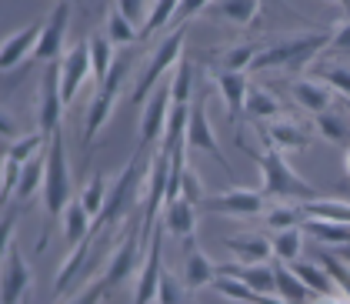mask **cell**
<instances>
[{"instance_id":"obj_1","label":"cell","mask_w":350,"mask_h":304,"mask_svg":"<svg viewBox=\"0 0 350 304\" xmlns=\"http://www.w3.org/2000/svg\"><path fill=\"white\" fill-rule=\"evenodd\" d=\"M330 44V30H304L291 34L264 51H257L250 60V71H304L314 57Z\"/></svg>"},{"instance_id":"obj_2","label":"cell","mask_w":350,"mask_h":304,"mask_svg":"<svg viewBox=\"0 0 350 304\" xmlns=\"http://www.w3.org/2000/svg\"><path fill=\"white\" fill-rule=\"evenodd\" d=\"M241 147L260 164V181H264V191L260 194H270V197H280V201H291V197H300V201H314L317 191L297 174L294 167L287 164L284 151H277L273 144H267L260 154L241 138Z\"/></svg>"},{"instance_id":"obj_3","label":"cell","mask_w":350,"mask_h":304,"mask_svg":"<svg viewBox=\"0 0 350 304\" xmlns=\"http://www.w3.org/2000/svg\"><path fill=\"white\" fill-rule=\"evenodd\" d=\"M47 164H44V207L51 218H60V211L70 204L74 181H70V164H67V151H64V134L54 131V138L47 140Z\"/></svg>"},{"instance_id":"obj_4","label":"cell","mask_w":350,"mask_h":304,"mask_svg":"<svg viewBox=\"0 0 350 304\" xmlns=\"http://www.w3.org/2000/svg\"><path fill=\"white\" fill-rule=\"evenodd\" d=\"M137 188H140V151L131 157V164L117 174V181L110 184L107 201H104L100 214L94 218V231H97V234H107L110 227H117V224L127 218V211L134 207Z\"/></svg>"},{"instance_id":"obj_5","label":"cell","mask_w":350,"mask_h":304,"mask_svg":"<svg viewBox=\"0 0 350 304\" xmlns=\"http://www.w3.org/2000/svg\"><path fill=\"white\" fill-rule=\"evenodd\" d=\"M127 71H131V57H120V60H113V67H110L107 77L97 84V90H94V97H90L87 121H83V151L94 144L97 131L107 124V117H110V111H113V104H117V94H120V84H124V74H127Z\"/></svg>"},{"instance_id":"obj_6","label":"cell","mask_w":350,"mask_h":304,"mask_svg":"<svg viewBox=\"0 0 350 304\" xmlns=\"http://www.w3.org/2000/svg\"><path fill=\"white\" fill-rule=\"evenodd\" d=\"M184 40H187V24H180L177 30H170L167 37H163L161 44L154 47V54L147 60V67L140 71V77H137L134 90H131V104H144L147 101V94H150V87L161 81L163 74L180 60V51H184Z\"/></svg>"},{"instance_id":"obj_7","label":"cell","mask_w":350,"mask_h":304,"mask_svg":"<svg viewBox=\"0 0 350 304\" xmlns=\"http://www.w3.org/2000/svg\"><path fill=\"white\" fill-rule=\"evenodd\" d=\"M140 241H144V231H140V224H134V227L117 241V248L110 251L107 268H104V275H100V281H104L107 291L120 288V284L137 271V264L144 261V257H140Z\"/></svg>"},{"instance_id":"obj_8","label":"cell","mask_w":350,"mask_h":304,"mask_svg":"<svg viewBox=\"0 0 350 304\" xmlns=\"http://www.w3.org/2000/svg\"><path fill=\"white\" fill-rule=\"evenodd\" d=\"M60 114H64V97H60V71L51 64L37 84V131L51 140L54 131H60Z\"/></svg>"},{"instance_id":"obj_9","label":"cell","mask_w":350,"mask_h":304,"mask_svg":"<svg viewBox=\"0 0 350 304\" xmlns=\"http://www.w3.org/2000/svg\"><path fill=\"white\" fill-rule=\"evenodd\" d=\"M67 24H70V0H57L51 17H47L44 27H40V37H37L33 51H30V60H33V64H51V60L64 51Z\"/></svg>"},{"instance_id":"obj_10","label":"cell","mask_w":350,"mask_h":304,"mask_svg":"<svg viewBox=\"0 0 350 304\" xmlns=\"http://www.w3.org/2000/svg\"><path fill=\"white\" fill-rule=\"evenodd\" d=\"M204 211L211 214H230V218H254L264 211V194L250 191V188H230V191H220L214 197H204L200 201Z\"/></svg>"},{"instance_id":"obj_11","label":"cell","mask_w":350,"mask_h":304,"mask_svg":"<svg viewBox=\"0 0 350 304\" xmlns=\"http://www.w3.org/2000/svg\"><path fill=\"white\" fill-rule=\"evenodd\" d=\"M30 291V264L17 248L7 251L0 264V304H24Z\"/></svg>"},{"instance_id":"obj_12","label":"cell","mask_w":350,"mask_h":304,"mask_svg":"<svg viewBox=\"0 0 350 304\" xmlns=\"http://www.w3.org/2000/svg\"><path fill=\"white\" fill-rule=\"evenodd\" d=\"M187 147L190 151H204V154H211L224 170H230L227 157H224V151H220V140H217L214 127H211L207 107H204L200 101H197V104H190V114H187Z\"/></svg>"},{"instance_id":"obj_13","label":"cell","mask_w":350,"mask_h":304,"mask_svg":"<svg viewBox=\"0 0 350 304\" xmlns=\"http://www.w3.org/2000/svg\"><path fill=\"white\" fill-rule=\"evenodd\" d=\"M150 248L144 254V268H140V277H137L134 288V304H154L157 301V281H161L163 271V241L161 231H150Z\"/></svg>"},{"instance_id":"obj_14","label":"cell","mask_w":350,"mask_h":304,"mask_svg":"<svg viewBox=\"0 0 350 304\" xmlns=\"http://www.w3.org/2000/svg\"><path fill=\"white\" fill-rule=\"evenodd\" d=\"M167 117H170V84L157 87L150 94V101H144V111H140V147H147L150 140L163 138Z\"/></svg>"},{"instance_id":"obj_15","label":"cell","mask_w":350,"mask_h":304,"mask_svg":"<svg viewBox=\"0 0 350 304\" xmlns=\"http://www.w3.org/2000/svg\"><path fill=\"white\" fill-rule=\"evenodd\" d=\"M57 71H60V97H64V104H70V101L77 97L81 84L87 81V77H94V74H90V57H87V44H77V47H70L67 54L60 57Z\"/></svg>"},{"instance_id":"obj_16","label":"cell","mask_w":350,"mask_h":304,"mask_svg":"<svg viewBox=\"0 0 350 304\" xmlns=\"http://www.w3.org/2000/svg\"><path fill=\"white\" fill-rule=\"evenodd\" d=\"M40 27H44V21H30L27 27L14 30V34H7L0 40V71H10L21 60H27L33 44H37V37H40Z\"/></svg>"},{"instance_id":"obj_17","label":"cell","mask_w":350,"mask_h":304,"mask_svg":"<svg viewBox=\"0 0 350 304\" xmlns=\"http://www.w3.org/2000/svg\"><path fill=\"white\" fill-rule=\"evenodd\" d=\"M264 138H267V144H273L277 151H304L307 144H310V131L300 124V121H294V117H273L267 127H264Z\"/></svg>"},{"instance_id":"obj_18","label":"cell","mask_w":350,"mask_h":304,"mask_svg":"<svg viewBox=\"0 0 350 304\" xmlns=\"http://www.w3.org/2000/svg\"><path fill=\"white\" fill-rule=\"evenodd\" d=\"M291 97H294L304 111L323 114V111H330V104L337 101V90H334L330 84H323L321 77H304V81L291 84Z\"/></svg>"},{"instance_id":"obj_19","label":"cell","mask_w":350,"mask_h":304,"mask_svg":"<svg viewBox=\"0 0 350 304\" xmlns=\"http://www.w3.org/2000/svg\"><path fill=\"white\" fill-rule=\"evenodd\" d=\"M163 227H167V234L187 241V251H190L193 248V231H197V207L190 201H184V197L163 204Z\"/></svg>"},{"instance_id":"obj_20","label":"cell","mask_w":350,"mask_h":304,"mask_svg":"<svg viewBox=\"0 0 350 304\" xmlns=\"http://www.w3.org/2000/svg\"><path fill=\"white\" fill-rule=\"evenodd\" d=\"M217 275L237 277L257 294H277V277H273V268L267 261L264 264H224V268H217Z\"/></svg>"},{"instance_id":"obj_21","label":"cell","mask_w":350,"mask_h":304,"mask_svg":"<svg viewBox=\"0 0 350 304\" xmlns=\"http://www.w3.org/2000/svg\"><path fill=\"white\" fill-rule=\"evenodd\" d=\"M224 248L230 251L241 264H264L273 257L270 241L260 234H234V238H224Z\"/></svg>"},{"instance_id":"obj_22","label":"cell","mask_w":350,"mask_h":304,"mask_svg":"<svg viewBox=\"0 0 350 304\" xmlns=\"http://www.w3.org/2000/svg\"><path fill=\"white\" fill-rule=\"evenodd\" d=\"M214 81L220 97H224V104H227V117L237 121L243 111V101H247V77L237 74V71H217Z\"/></svg>"},{"instance_id":"obj_23","label":"cell","mask_w":350,"mask_h":304,"mask_svg":"<svg viewBox=\"0 0 350 304\" xmlns=\"http://www.w3.org/2000/svg\"><path fill=\"white\" fill-rule=\"evenodd\" d=\"M207 10L217 21H227L234 27H250L257 10H260V0H211Z\"/></svg>"},{"instance_id":"obj_24","label":"cell","mask_w":350,"mask_h":304,"mask_svg":"<svg viewBox=\"0 0 350 304\" xmlns=\"http://www.w3.org/2000/svg\"><path fill=\"white\" fill-rule=\"evenodd\" d=\"M217 277V264L214 257H207L204 251H187V264H184V288L187 291H204L211 288Z\"/></svg>"},{"instance_id":"obj_25","label":"cell","mask_w":350,"mask_h":304,"mask_svg":"<svg viewBox=\"0 0 350 304\" xmlns=\"http://www.w3.org/2000/svg\"><path fill=\"white\" fill-rule=\"evenodd\" d=\"M94 241H97V231H90L81 244H74V251L67 254V261L60 264V271H57V277H54V294H64V291H67L70 277L77 275L83 264H87V257L94 254Z\"/></svg>"},{"instance_id":"obj_26","label":"cell","mask_w":350,"mask_h":304,"mask_svg":"<svg viewBox=\"0 0 350 304\" xmlns=\"http://www.w3.org/2000/svg\"><path fill=\"white\" fill-rule=\"evenodd\" d=\"M60 227H64V241L74 248V244H81L83 238L94 231V218L83 211L81 201H70V204L60 211Z\"/></svg>"},{"instance_id":"obj_27","label":"cell","mask_w":350,"mask_h":304,"mask_svg":"<svg viewBox=\"0 0 350 304\" xmlns=\"http://www.w3.org/2000/svg\"><path fill=\"white\" fill-rule=\"evenodd\" d=\"M304 234H310L321 244H337V248H350V224L327 221V218H304Z\"/></svg>"},{"instance_id":"obj_28","label":"cell","mask_w":350,"mask_h":304,"mask_svg":"<svg viewBox=\"0 0 350 304\" xmlns=\"http://www.w3.org/2000/svg\"><path fill=\"white\" fill-rule=\"evenodd\" d=\"M87 57H90V74L94 81L100 84L113 67V44H110L107 34H90L87 37Z\"/></svg>"},{"instance_id":"obj_29","label":"cell","mask_w":350,"mask_h":304,"mask_svg":"<svg viewBox=\"0 0 350 304\" xmlns=\"http://www.w3.org/2000/svg\"><path fill=\"white\" fill-rule=\"evenodd\" d=\"M291 271L307 284L310 294H334V291H340V288H334V277L321 268V261H300L297 257L294 264H291Z\"/></svg>"},{"instance_id":"obj_30","label":"cell","mask_w":350,"mask_h":304,"mask_svg":"<svg viewBox=\"0 0 350 304\" xmlns=\"http://www.w3.org/2000/svg\"><path fill=\"white\" fill-rule=\"evenodd\" d=\"M44 164H47V154H37V157H30L27 164L21 167V181H17V191H14L17 204L30 201L33 194L44 188Z\"/></svg>"},{"instance_id":"obj_31","label":"cell","mask_w":350,"mask_h":304,"mask_svg":"<svg viewBox=\"0 0 350 304\" xmlns=\"http://www.w3.org/2000/svg\"><path fill=\"white\" fill-rule=\"evenodd\" d=\"M304 218H327V221L350 224V201H337V197H314L300 204Z\"/></svg>"},{"instance_id":"obj_32","label":"cell","mask_w":350,"mask_h":304,"mask_svg":"<svg viewBox=\"0 0 350 304\" xmlns=\"http://www.w3.org/2000/svg\"><path fill=\"white\" fill-rule=\"evenodd\" d=\"M273 277H277V294H280L287 304H307V301H310L307 284H304V281H300L291 268L277 264V268H273Z\"/></svg>"},{"instance_id":"obj_33","label":"cell","mask_w":350,"mask_h":304,"mask_svg":"<svg viewBox=\"0 0 350 304\" xmlns=\"http://www.w3.org/2000/svg\"><path fill=\"white\" fill-rule=\"evenodd\" d=\"M270 251H273V257H277V261H291V264H294L297 257H300V251H304V231H300V227L273 231V238H270Z\"/></svg>"},{"instance_id":"obj_34","label":"cell","mask_w":350,"mask_h":304,"mask_svg":"<svg viewBox=\"0 0 350 304\" xmlns=\"http://www.w3.org/2000/svg\"><path fill=\"white\" fill-rule=\"evenodd\" d=\"M243 111L257 121H273V117H280V101H273V94H267L264 87H247Z\"/></svg>"},{"instance_id":"obj_35","label":"cell","mask_w":350,"mask_h":304,"mask_svg":"<svg viewBox=\"0 0 350 304\" xmlns=\"http://www.w3.org/2000/svg\"><path fill=\"white\" fill-rule=\"evenodd\" d=\"M47 151V138L40 134V131H33V134H24V138H17L10 147H7V157H14L17 164H27L30 157H37V154H44Z\"/></svg>"},{"instance_id":"obj_36","label":"cell","mask_w":350,"mask_h":304,"mask_svg":"<svg viewBox=\"0 0 350 304\" xmlns=\"http://www.w3.org/2000/svg\"><path fill=\"white\" fill-rule=\"evenodd\" d=\"M107 37H110V44H134L137 37H140V30H137V24H131L117 7H110L107 10Z\"/></svg>"},{"instance_id":"obj_37","label":"cell","mask_w":350,"mask_h":304,"mask_svg":"<svg viewBox=\"0 0 350 304\" xmlns=\"http://www.w3.org/2000/svg\"><path fill=\"white\" fill-rule=\"evenodd\" d=\"M264 221L270 231H287V227H300L304 211H300V204H277V207L264 211Z\"/></svg>"},{"instance_id":"obj_38","label":"cell","mask_w":350,"mask_h":304,"mask_svg":"<svg viewBox=\"0 0 350 304\" xmlns=\"http://www.w3.org/2000/svg\"><path fill=\"white\" fill-rule=\"evenodd\" d=\"M107 191L110 188H107V181H104V174H94V177L87 181V188L81 191L77 201L83 204V211H87L90 218H97V214H100V207H104V201H107Z\"/></svg>"},{"instance_id":"obj_39","label":"cell","mask_w":350,"mask_h":304,"mask_svg":"<svg viewBox=\"0 0 350 304\" xmlns=\"http://www.w3.org/2000/svg\"><path fill=\"white\" fill-rule=\"evenodd\" d=\"M190 87H193V67H190V60L180 57L177 67H174V77H170V101L174 104H187Z\"/></svg>"},{"instance_id":"obj_40","label":"cell","mask_w":350,"mask_h":304,"mask_svg":"<svg viewBox=\"0 0 350 304\" xmlns=\"http://www.w3.org/2000/svg\"><path fill=\"white\" fill-rule=\"evenodd\" d=\"M177 3H180V0H154L150 14L144 17V27H140V34H144V37H150V34H157V30H161L167 21H174V10H177Z\"/></svg>"},{"instance_id":"obj_41","label":"cell","mask_w":350,"mask_h":304,"mask_svg":"<svg viewBox=\"0 0 350 304\" xmlns=\"http://www.w3.org/2000/svg\"><path fill=\"white\" fill-rule=\"evenodd\" d=\"M254 54H257L254 44H234L230 51L220 54V71H237V74H243V71H250Z\"/></svg>"},{"instance_id":"obj_42","label":"cell","mask_w":350,"mask_h":304,"mask_svg":"<svg viewBox=\"0 0 350 304\" xmlns=\"http://www.w3.org/2000/svg\"><path fill=\"white\" fill-rule=\"evenodd\" d=\"M317 131H321V138L330 140V144H347L350 140V127L330 111L317 114Z\"/></svg>"},{"instance_id":"obj_43","label":"cell","mask_w":350,"mask_h":304,"mask_svg":"<svg viewBox=\"0 0 350 304\" xmlns=\"http://www.w3.org/2000/svg\"><path fill=\"white\" fill-rule=\"evenodd\" d=\"M21 167L14 157H7L3 154V164H0V207H7L10 204V197L17 191V181H21Z\"/></svg>"},{"instance_id":"obj_44","label":"cell","mask_w":350,"mask_h":304,"mask_svg":"<svg viewBox=\"0 0 350 304\" xmlns=\"http://www.w3.org/2000/svg\"><path fill=\"white\" fill-rule=\"evenodd\" d=\"M317 261H321L323 271L334 277V284L350 298V264L347 261H344V257H334V254H317Z\"/></svg>"},{"instance_id":"obj_45","label":"cell","mask_w":350,"mask_h":304,"mask_svg":"<svg viewBox=\"0 0 350 304\" xmlns=\"http://www.w3.org/2000/svg\"><path fill=\"white\" fill-rule=\"evenodd\" d=\"M17 214H21V204H7V211L0 214V264L10 251V238H14V227H17Z\"/></svg>"},{"instance_id":"obj_46","label":"cell","mask_w":350,"mask_h":304,"mask_svg":"<svg viewBox=\"0 0 350 304\" xmlns=\"http://www.w3.org/2000/svg\"><path fill=\"white\" fill-rule=\"evenodd\" d=\"M321 81L330 84L337 94L350 97V67H344V64H327V67L321 71Z\"/></svg>"},{"instance_id":"obj_47","label":"cell","mask_w":350,"mask_h":304,"mask_svg":"<svg viewBox=\"0 0 350 304\" xmlns=\"http://www.w3.org/2000/svg\"><path fill=\"white\" fill-rule=\"evenodd\" d=\"M180 197L190 201L193 207H200V201L207 197V194H204V181H200L197 170H190V167H184V177H180Z\"/></svg>"},{"instance_id":"obj_48","label":"cell","mask_w":350,"mask_h":304,"mask_svg":"<svg viewBox=\"0 0 350 304\" xmlns=\"http://www.w3.org/2000/svg\"><path fill=\"white\" fill-rule=\"evenodd\" d=\"M184 301V288L177 284V277L161 271V281H157V304H180Z\"/></svg>"},{"instance_id":"obj_49","label":"cell","mask_w":350,"mask_h":304,"mask_svg":"<svg viewBox=\"0 0 350 304\" xmlns=\"http://www.w3.org/2000/svg\"><path fill=\"white\" fill-rule=\"evenodd\" d=\"M104 294H107V288H104V281L97 277L94 284H87L81 294H77V298H70L67 304H100V301H104Z\"/></svg>"},{"instance_id":"obj_50","label":"cell","mask_w":350,"mask_h":304,"mask_svg":"<svg viewBox=\"0 0 350 304\" xmlns=\"http://www.w3.org/2000/svg\"><path fill=\"white\" fill-rule=\"evenodd\" d=\"M113 7H117L131 24H140V27H144V17H147V14H144V0H113Z\"/></svg>"},{"instance_id":"obj_51","label":"cell","mask_w":350,"mask_h":304,"mask_svg":"<svg viewBox=\"0 0 350 304\" xmlns=\"http://www.w3.org/2000/svg\"><path fill=\"white\" fill-rule=\"evenodd\" d=\"M327 47H334V51H350V14L337 24V30H330V44Z\"/></svg>"},{"instance_id":"obj_52","label":"cell","mask_w":350,"mask_h":304,"mask_svg":"<svg viewBox=\"0 0 350 304\" xmlns=\"http://www.w3.org/2000/svg\"><path fill=\"white\" fill-rule=\"evenodd\" d=\"M211 0H180L177 3V10H174V21H180V24H187L190 17L197 14V10H204Z\"/></svg>"},{"instance_id":"obj_53","label":"cell","mask_w":350,"mask_h":304,"mask_svg":"<svg viewBox=\"0 0 350 304\" xmlns=\"http://www.w3.org/2000/svg\"><path fill=\"white\" fill-rule=\"evenodd\" d=\"M307 304H350V298L344 291H334V294H310Z\"/></svg>"},{"instance_id":"obj_54","label":"cell","mask_w":350,"mask_h":304,"mask_svg":"<svg viewBox=\"0 0 350 304\" xmlns=\"http://www.w3.org/2000/svg\"><path fill=\"white\" fill-rule=\"evenodd\" d=\"M0 138H17V121L7 111H0Z\"/></svg>"},{"instance_id":"obj_55","label":"cell","mask_w":350,"mask_h":304,"mask_svg":"<svg viewBox=\"0 0 350 304\" xmlns=\"http://www.w3.org/2000/svg\"><path fill=\"white\" fill-rule=\"evenodd\" d=\"M250 304H287V301H284L280 294H257V291H254Z\"/></svg>"},{"instance_id":"obj_56","label":"cell","mask_w":350,"mask_h":304,"mask_svg":"<svg viewBox=\"0 0 350 304\" xmlns=\"http://www.w3.org/2000/svg\"><path fill=\"white\" fill-rule=\"evenodd\" d=\"M344 174L350 177V144H347V151H344Z\"/></svg>"},{"instance_id":"obj_57","label":"cell","mask_w":350,"mask_h":304,"mask_svg":"<svg viewBox=\"0 0 350 304\" xmlns=\"http://www.w3.org/2000/svg\"><path fill=\"white\" fill-rule=\"evenodd\" d=\"M334 3H340L344 10H350V0H334Z\"/></svg>"},{"instance_id":"obj_58","label":"cell","mask_w":350,"mask_h":304,"mask_svg":"<svg viewBox=\"0 0 350 304\" xmlns=\"http://www.w3.org/2000/svg\"><path fill=\"white\" fill-rule=\"evenodd\" d=\"M347 111H350V97H347Z\"/></svg>"},{"instance_id":"obj_59","label":"cell","mask_w":350,"mask_h":304,"mask_svg":"<svg viewBox=\"0 0 350 304\" xmlns=\"http://www.w3.org/2000/svg\"><path fill=\"white\" fill-rule=\"evenodd\" d=\"M77 3H81V0H77Z\"/></svg>"}]
</instances>
